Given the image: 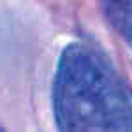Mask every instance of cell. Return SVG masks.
Listing matches in <instances>:
<instances>
[{
	"mask_svg": "<svg viewBox=\"0 0 132 132\" xmlns=\"http://www.w3.org/2000/svg\"><path fill=\"white\" fill-rule=\"evenodd\" d=\"M53 113L60 130H132L129 93L109 62L86 42H72L62 51Z\"/></svg>",
	"mask_w": 132,
	"mask_h": 132,
	"instance_id": "6da1fadb",
	"label": "cell"
},
{
	"mask_svg": "<svg viewBox=\"0 0 132 132\" xmlns=\"http://www.w3.org/2000/svg\"><path fill=\"white\" fill-rule=\"evenodd\" d=\"M101 5L113 30L132 48V0H101Z\"/></svg>",
	"mask_w": 132,
	"mask_h": 132,
	"instance_id": "7a4b0ae2",
	"label": "cell"
}]
</instances>
